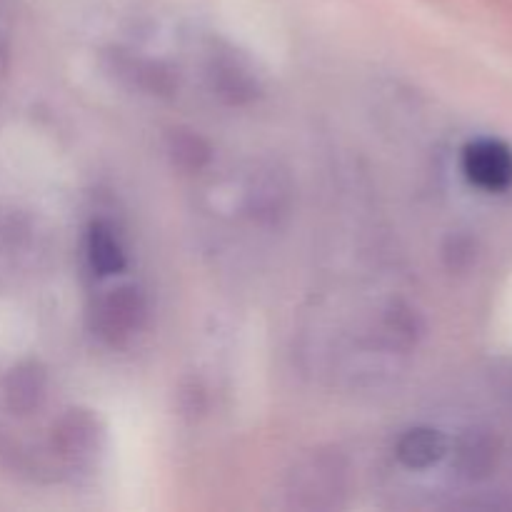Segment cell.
<instances>
[{
  "mask_svg": "<svg viewBox=\"0 0 512 512\" xmlns=\"http://www.w3.org/2000/svg\"><path fill=\"white\" fill-rule=\"evenodd\" d=\"M145 300L140 290L123 285L118 290H110L93 313V328L108 343H123L125 338L135 333L143 325Z\"/></svg>",
  "mask_w": 512,
  "mask_h": 512,
  "instance_id": "1",
  "label": "cell"
},
{
  "mask_svg": "<svg viewBox=\"0 0 512 512\" xmlns=\"http://www.w3.org/2000/svg\"><path fill=\"white\" fill-rule=\"evenodd\" d=\"M463 170L475 188L503 193L512 185V150L493 138L475 140L463 150Z\"/></svg>",
  "mask_w": 512,
  "mask_h": 512,
  "instance_id": "2",
  "label": "cell"
},
{
  "mask_svg": "<svg viewBox=\"0 0 512 512\" xmlns=\"http://www.w3.org/2000/svg\"><path fill=\"white\" fill-rule=\"evenodd\" d=\"M45 370L38 363H20L5 375L3 393L5 405L13 410L15 415H30L45 395Z\"/></svg>",
  "mask_w": 512,
  "mask_h": 512,
  "instance_id": "3",
  "label": "cell"
},
{
  "mask_svg": "<svg viewBox=\"0 0 512 512\" xmlns=\"http://www.w3.org/2000/svg\"><path fill=\"white\" fill-rule=\"evenodd\" d=\"M95 438H98L95 420L90 415L73 410L55 430L53 445L58 455L80 463V460H88L95 453Z\"/></svg>",
  "mask_w": 512,
  "mask_h": 512,
  "instance_id": "4",
  "label": "cell"
},
{
  "mask_svg": "<svg viewBox=\"0 0 512 512\" xmlns=\"http://www.w3.org/2000/svg\"><path fill=\"white\" fill-rule=\"evenodd\" d=\"M445 438L433 428H413L400 438L398 458L413 470H425L445 455Z\"/></svg>",
  "mask_w": 512,
  "mask_h": 512,
  "instance_id": "5",
  "label": "cell"
},
{
  "mask_svg": "<svg viewBox=\"0 0 512 512\" xmlns=\"http://www.w3.org/2000/svg\"><path fill=\"white\" fill-rule=\"evenodd\" d=\"M88 260L98 275H115L125 268V253L110 225L95 223L88 233Z\"/></svg>",
  "mask_w": 512,
  "mask_h": 512,
  "instance_id": "6",
  "label": "cell"
},
{
  "mask_svg": "<svg viewBox=\"0 0 512 512\" xmlns=\"http://www.w3.org/2000/svg\"><path fill=\"white\" fill-rule=\"evenodd\" d=\"M213 83L228 103H245L255 95V78L233 55H218L213 65Z\"/></svg>",
  "mask_w": 512,
  "mask_h": 512,
  "instance_id": "7",
  "label": "cell"
},
{
  "mask_svg": "<svg viewBox=\"0 0 512 512\" xmlns=\"http://www.w3.org/2000/svg\"><path fill=\"white\" fill-rule=\"evenodd\" d=\"M113 70L120 78L128 80L133 88L148 90V93H168L173 88V80L170 73L158 63H150V60L140 58H128V55H115Z\"/></svg>",
  "mask_w": 512,
  "mask_h": 512,
  "instance_id": "8",
  "label": "cell"
},
{
  "mask_svg": "<svg viewBox=\"0 0 512 512\" xmlns=\"http://www.w3.org/2000/svg\"><path fill=\"white\" fill-rule=\"evenodd\" d=\"M170 153H173L175 163L188 170H200L210 158V148L205 145V140L190 130H178L170 138Z\"/></svg>",
  "mask_w": 512,
  "mask_h": 512,
  "instance_id": "9",
  "label": "cell"
},
{
  "mask_svg": "<svg viewBox=\"0 0 512 512\" xmlns=\"http://www.w3.org/2000/svg\"><path fill=\"white\" fill-rule=\"evenodd\" d=\"M488 458L490 448L485 445V438H473L470 443H463V448H460V468L470 475L488 470V463H485Z\"/></svg>",
  "mask_w": 512,
  "mask_h": 512,
  "instance_id": "10",
  "label": "cell"
},
{
  "mask_svg": "<svg viewBox=\"0 0 512 512\" xmlns=\"http://www.w3.org/2000/svg\"><path fill=\"white\" fill-rule=\"evenodd\" d=\"M3 20H5V8H3V0H0V28H3Z\"/></svg>",
  "mask_w": 512,
  "mask_h": 512,
  "instance_id": "11",
  "label": "cell"
}]
</instances>
